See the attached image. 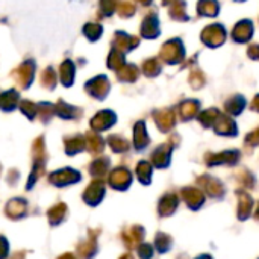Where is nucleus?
Instances as JSON below:
<instances>
[{
	"label": "nucleus",
	"mask_w": 259,
	"mask_h": 259,
	"mask_svg": "<svg viewBox=\"0 0 259 259\" xmlns=\"http://www.w3.org/2000/svg\"><path fill=\"white\" fill-rule=\"evenodd\" d=\"M24 211H26V202H23L21 199H12L6 205V214L11 219H20L21 215H24Z\"/></svg>",
	"instance_id": "obj_1"
},
{
	"label": "nucleus",
	"mask_w": 259,
	"mask_h": 259,
	"mask_svg": "<svg viewBox=\"0 0 259 259\" xmlns=\"http://www.w3.org/2000/svg\"><path fill=\"white\" fill-rule=\"evenodd\" d=\"M8 256V243L5 238L0 237V259H5Z\"/></svg>",
	"instance_id": "obj_3"
},
{
	"label": "nucleus",
	"mask_w": 259,
	"mask_h": 259,
	"mask_svg": "<svg viewBox=\"0 0 259 259\" xmlns=\"http://www.w3.org/2000/svg\"><path fill=\"white\" fill-rule=\"evenodd\" d=\"M65 205L64 203H58L55 205L53 208L49 209L47 212V217H49V222L52 223V226H56L58 223H61L65 217Z\"/></svg>",
	"instance_id": "obj_2"
}]
</instances>
